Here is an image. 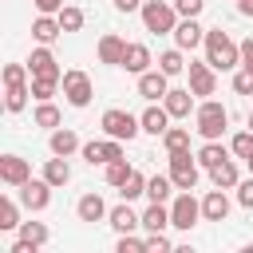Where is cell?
<instances>
[{
  "label": "cell",
  "instance_id": "obj_38",
  "mask_svg": "<svg viewBox=\"0 0 253 253\" xmlns=\"http://www.w3.org/2000/svg\"><path fill=\"white\" fill-rule=\"evenodd\" d=\"M59 24H63V32H79V28H83V8L63 4V8H59Z\"/></svg>",
  "mask_w": 253,
  "mask_h": 253
},
{
  "label": "cell",
  "instance_id": "obj_43",
  "mask_svg": "<svg viewBox=\"0 0 253 253\" xmlns=\"http://www.w3.org/2000/svg\"><path fill=\"white\" fill-rule=\"evenodd\" d=\"M237 202H241L245 210H253V174H249L245 182H237Z\"/></svg>",
  "mask_w": 253,
  "mask_h": 253
},
{
  "label": "cell",
  "instance_id": "obj_44",
  "mask_svg": "<svg viewBox=\"0 0 253 253\" xmlns=\"http://www.w3.org/2000/svg\"><path fill=\"white\" fill-rule=\"evenodd\" d=\"M166 249H170V237L166 233H150L146 237V253H166Z\"/></svg>",
  "mask_w": 253,
  "mask_h": 253
},
{
  "label": "cell",
  "instance_id": "obj_46",
  "mask_svg": "<svg viewBox=\"0 0 253 253\" xmlns=\"http://www.w3.org/2000/svg\"><path fill=\"white\" fill-rule=\"evenodd\" d=\"M241 67H249V71H253V36H249V40H241Z\"/></svg>",
  "mask_w": 253,
  "mask_h": 253
},
{
  "label": "cell",
  "instance_id": "obj_39",
  "mask_svg": "<svg viewBox=\"0 0 253 253\" xmlns=\"http://www.w3.org/2000/svg\"><path fill=\"white\" fill-rule=\"evenodd\" d=\"M55 87H59V79H47V75H32V99H51L55 95Z\"/></svg>",
  "mask_w": 253,
  "mask_h": 253
},
{
  "label": "cell",
  "instance_id": "obj_35",
  "mask_svg": "<svg viewBox=\"0 0 253 253\" xmlns=\"http://www.w3.org/2000/svg\"><path fill=\"white\" fill-rule=\"evenodd\" d=\"M130 170H134V166H126V158H115V162H107V186H115V190H119V186L130 178Z\"/></svg>",
  "mask_w": 253,
  "mask_h": 253
},
{
  "label": "cell",
  "instance_id": "obj_24",
  "mask_svg": "<svg viewBox=\"0 0 253 253\" xmlns=\"http://www.w3.org/2000/svg\"><path fill=\"white\" fill-rule=\"evenodd\" d=\"M138 119H142V130H146V134H154V138H162V134H166V126H170V111H166V107H146Z\"/></svg>",
  "mask_w": 253,
  "mask_h": 253
},
{
  "label": "cell",
  "instance_id": "obj_50",
  "mask_svg": "<svg viewBox=\"0 0 253 253\" xmlns=\"http://www.w3.org/2000/svg\"><path fill=\"white\" fill-rule=\"evenodd\" d=\"M249 174H253V158H249Z\"/></svg>",
  "mask_w": 253,
  "mask_h": 253
},
{
  "label": "cell",
  "instance_id": "obj_12",
  "mask_svg": "<svg viewBox=\"0 0 253 253\" xmlns=\"http://www.w3.org/2000/svg\"><path fill=\"white\" fill-rule=\"evenodd\" d=\"M166 91H170V75H166L162 67H158V71H142V75H138V95H142V99H150V103L158 99V103H162V99H166Z\"/></svg>",
  "mask_w": 253,
  "mask_h": 253
},
{
  "label": "cell",
  "instance_id": "obj_29",
  "mask_svg": "<svg viewBox=\"0 0 253 253\" xmlns=\"http://www.w3.org/2000/svg\"><path fill=\"white\" fill-rule=\"evenodd\" d=\"M20 237H24V241H32L36 249H43V245L51 241V229H47L43 221H20Z\"/></svg>",
  "mask_w": 253,
  "mask_h": 253
},
{
  "label": "cell",
  "instance_id": "obj_4",
  "mask_svg": "<svg viewBox=\"0 0 253 253\" xmlns=\"http://www.w3.org/2000/svg\"><path fill=\"white\" fill-rule=\"evenodd\" d=\"M4 107L16 115V111H24V103H28V95H32V87H28V67L24 63H8L4 67Z\"/></svg>",
  "mask_w": 253,
  "mask_h": 253
},
{
  "label": "cell",
  "instance_id": "obj_16",
  "mask_svg": "<svg viewBox=\"0 0 253 253\" xmlns=\"http://www.w3.org/2000/svg\"><path fill=\"white\" fill-rule=\"evenodd\" d=\"M99 63H111V67H123V55H126V40L123 36H115V32H107L103 40H99Z\"/></svg>",
  "mask_w": 253,
  "mask_h": 253
},
{
  "label": "cell",
  "instance_id": "obj_28",
  "mask_svg": "<svg viewBox=\"0 0 253 253\" xmlns=\"http://www.w3.org/2000/svg\"><path fill=\"white\" fill-rule=\"evenodd\" d=\"M170 190H178L170 174H154V178H146V198H150V202H170Z\"/></svg>",
  "mask_w": 253,
  "mask_h": 253
},
{
  "label": "cell",
  "instance_id": "obj_41",
  "mask_svg": "<svg viewBox=\"0 0 253 253\" xmlns=\"http://www.w3.org/2000/svg\"><path fill=\"white\" fill-rule=\"evenodd\" d=\"M233 91H237V95H253V71H249V67H241V71L233 75Z\"/></svg>",
  "mask_w": 253,
  "mask_h": 253
},
{
  "label": "cell",
  "instance_id": "obj_31",
  "mask_svg": "<svg viewBox=\"0 0 253 253\" xmlns=\"http://www.w3.org/2000/svg\"><path fill=\"white\" fill-rule=\"evenodd\" d=\"M162 146H166V154H170V150H190V130H186V126H166Z\"/></svg>",
  "mask_w": 253,
  "mask_h": 253
},
{
  "label": "cell",
  "instance_id": "obj_49",
  "mask_svg": "<svg viewBox=\"0 0 253 253\" xmlns=\"http://www.w3.org/2000/svg\"><path fill=\"white\" fill-rule=\"evenodd\" d=\"M249 130H253V111H249Z\"/></svg>",
  "mask_w": 253,
  "mask_h": 253
},
{
  "label": "cell",
  "instance_id": "obj_37",
  "mask_svg": "<svg viewBox=\"0 0 253 253\" xmlns=\"http://www.w3.org/2000/svg\"><path fill=\"white\" fill-rule=\"evenodd\" d=\"M229 150H233V158H253V130H241V134H233L229 138Z\"/></svg>",
  "mask_w": 253,
  "mask_h": 253
},
{
  "label": "cell",
  "instance_id": "obj_14",
  "mask_svg": "<svg viewBox=\"0 0 253 253\" xmlns=\"http://www.w3.org/2000/svg\"><path fill=\"white\" fill-rule=\"evenodd\" d=\"M28 71H32V75H47V79H63V71H59V63H55V55H51L47 43H40V47L32 51Z\"/></svg>",
  "mask_w": 253,
  "mask_h": 253
},
{
  "label": "cell",
  "instance_id": "obj_27",
  "mask_svg": "<svg viewBox=\"0 0 253 253\" xmlns=\"http://www.w3.org/2000/svg\"><path fill=\"white\" fill-rule=\"evenodd\" d=\"M210 182H213V186H221V190H233V186L241 182V174H237V166H233V158H225V162H217V166L210 170Z\"/></svg>",
  "mask_w": 253,
  "mask_h": 253
},
{
  "label": "cell",
  "instance_id": "obj_9",
  "mask_svg": "<svg viewBox=\"0 0 253 253\" xmlns=\"http://www.w3.org/2000/svg\"><path fill=\"white\" fill-rule=\"evenodd\" d=\"M20 190V202L28 206V210H47V202H51V182L47 178H28L24 186H16Z\"/></svg>",
  "mask_w": 253,
  "mask_h": 253
},
{
  "label": "cell",
  "instance_id": "obj_42",
  "mask_svg": "<svg viewBox=\"0 0 253 253\" xmlns=\"http://www.w3.org/2000/svg\"><path fill=\"white\" fill-rule=\"evenodd\" d=\"M170 4H174L178 16H198V12L206 8V0H170Z\"/></svg>",
  "mask_w": 253,
  "mask_h": 253
},
{
  "label": "cell",
  "instance_id": "obj_5",
  "mask_svg": "<svg viewBox=\"0 0 253 253\" xmlns=\"http://www.w3.org/2000/svg\"><path fill=\"white\" fill-rule=\"evenodd\" d=\"M103 130H107V138L130 142V138L142 130V119H134V115L123 111V107H111V111H103Z\"/></svg>",
  "mask_w": 253,
  "mask_h": 253
},
{
  "label": "cell",
  "instance_id": "obj_36",
  "mask_svg": "<svg viewBox=\"0 0 253 253\" xmlns=\"http://www.w3.org/2000/svg\"><path fill=\"white\" fill-rule=\"evenodd\" d=\"M0 229H20V206L12 198H0Z\"/></svg>",
  "mask_w": 253,
  "mask_h": 253
},
{
  "label": "cell",
  "instance_id": "obj_23",
  "mask_svg": "<svg viewBox=\"0 0 253 253\" xmlns=\"http://www.w3.org/2000/svg\"><path fill=\"white\" fill-rule=\"evenodd\" d=\"M59 32H63L59 16H43V12H40V16L32 20V36H36L40 43H55V40H59Z\"/></svg>",
  "mask_w": 253,
  "mask_h": 253
},
{
  "label": "cell",
  "instance_id": "obj_33",
  "mask_svg": "<svg viewBox=\"0 0 253 253\" xmlns=\"http://www.w3.org/2000/svg\"><path fill=\"white\" fill-rule=\"evenodd\" d=\"M158 67H162L166 75H182V71H186V59H182V47H170V51H162V55H158Z\"/></svg>",
  "mask_w": 253,
  "mask_h": 253
},
{
  "label": "cell",
  "instance_id": "obj_2",
  "mask_svg": "<svg viewBox=\"0 0 253 253\" xmlns=\"http://www.w3.org/2000/svg\"><path fill=\"white\" fill-rule=\"evenodd\" d=\"M225 126H229V111H225L217 99H206V103H198V107H194V130H198L206 142L221 138V134H225Z\"/></svg>",
  "mask_w": 253,
  "mask_h": 253
},
{
  "label": "cell",
  "instance_id": "obj_30",
  "mask_svg": "<svg viewBox=\"0 0 253 253\" xmlns=\"http://www.w3.org/2000/svg\"><path fill=\"white\" fill-rule=\"evenodd\" d=\"M225 158H229V150H225L217 138H213V142H206V146L198 150V162H202V170H213V166H217V162H225Z\"/></svg>",
  "mask_w": 253,
  "mask_h": 253
},
{
  "label": "cell",
  "instance_id": "obj_40",
  "mask_svg": "<svg viewBox=\"0 0 253 253\" xmlns=\"http://www.w3.org/2000/svg\"><path fill=\"white\" fill-rule=\"evenodd\" d=\"M119 253H146V237H130V233H119Z\"/></svg>",
  "mask_w": 253,
  "mask_h": 253
},
{
  "label": "cell",
  "instance_id": "obj_6",
  "mask_svg": "<svg viewBox=\"0 0 253 253\" xmlns=\"http://www.w3.org/2000/svg\"><path fill=\"white\" fill-rule=\"evenodd\" d=\"M59 87H63V99H67L71 107H87V103H91V95H95V87H91V75H87V71H79V67L63 71Z\"/></svg>",
  "mask_w": 253,
  "mask_h": 253
},
{
  "label": "cell",
  "instance_id": "obj_47",
  "mask_svg": "<svg viewBox=\"0 0 253 253\" xmlns=\"http://www.w3.org/2000/svg\"><path fill=\"white\" fill-rule=\"evenodd\" d=\"M142 4H146V0H115L119 12H142Z\"/></svg>",
  "mask_w": 253,
  "mask_h": 253
},
{
  "label": "cell",
  "instance_id": "obj_19",
  "mask_svg": "<svg viewBox=\"0 0 253 253\" xmlns=\"http://www.w3.org/2000/svg\"><path fill=\"white\" fill-rule=\"evenodd\" d=\"M107 221H111V229L115 233H134L138 225H142V217L130 210V202H123V206H115L111 213H107Z\"/></svg>",
  "mask_w": 253,
  "mask_h": 253
},
{
  "label": "cell",
  "instance_id": "obj_13",
  "mask_svg": "<svg viewBox=\"0 0 253 253\" xmlns=\"http://www.w3.org/2000/svg\"><path fill=\"white\" fill-rule=\"evenodd\" d=\"M28 178H32L28 158H20V154H4V158H0V182H4V186H24Z\"/></svg>",
  "mask_w": 253,
  "mask_h": 253
},
{
  "label": "cell",
  "instance_id": "obj_7",
  "mask_svg": "<svg viewBox=\"0 0 253 253\" xmlns=\"http://www.w3.org/2000/svg\"><path fill=\"white\" fill-rule=\"evenodd\" d=\"M198 170H202V162L190 150H170V178H174L178 190H194L198 186Z\"/></svg>",
  "mask_w": 253,
  "mask_h": 253
},
{
  "label": "cell",
  "instance_id": "obj_15",
  "mask_svg": "<svg viewBox=\"0 0 253 253\" xmlns=\"http://www.w3.org/2000/svg\"><path fill=\"white\" fill-rule=\"evenodd\" d=\"M217 87V75H213V63L202 59V63H190V91L194 95H213Z\"/></svg>",
  "mask_w": 253,
  "mask_h": 253
},
{
  "label": "cell",
  "instance_id": "obj_34",
  "mask_svg": "<svg viewBox=\"0 0 253 253\" xmlns=\"http://www.w3.org/2000/svg\"><path fill=\"white\" fill-rule=\"evenodd\" d=\"M36 126H47V130H55V126H59V107L43 99V103L36 107Z\"/></svg>",
  "mask_w": 253,
  "mask_h": 253
},
{
  "label": "cell",
  "instance_id": "obj_45",
  "mask_svg": "<svg viewBox=\"0 0 253 253\" xmlns=\"http://www.w3.org/2000/svg\"><path fill=\"white\" fill-rule=\"evenodd\" d=\"M36 4V12H43V16H59V8H63V0H32Z\"/></svg>",
  "mask_w": 253,
  "mask_h": 253
},
{
  "label": "cell",
  "instance_id": "obj_22",
  "mask_svg": "<svg viewBox=\"0 0 253 253\" xmlns=\"http://www.w3.org/2000/svg\"><path fill=\"white\" fill-rule=\"evenodd\" d=\"M75 213H79V221H103L111 210H107V202H103L99 194H83V198L75 202Z\"/></svg>",
  "mask_w": 253,
  "mask_h": 253
},
{
  "label": "cell",
  "instance_id": "obj_1",
  "mask_svg": "<svg viewBox=\"0 0 253 253\" xmlns=\"http://www.w3.org/2000/svg\"><path fill=\"white\" fill-rule=\"evenodd\" d=\"M206 59L213 63V71H233V67H241V43H233L229 32L210 28L206 32Z\"/></svg>",
  "mask_w": 253,
  "mask_h": 253
},
{
  "label": "cell",
  "instance_id": "obj_11",
  "mask_svg": "<svg viewBox=\"0 0 253 253\" xmlns=\"http://www.w3.org/2000/svg\"><path fill=\"white\" fill-rule=\"evenodd\" d=\"M174 43H178L182 51H194L198 43H206V28H202L194 16H182L178 28H174Z\"/></svg>",
  "mask_w": 253,
  "mask_h": 253
},
{
  "label": "cell",
  "instance_id": "obj_21",
  "mask_svg": "<svg viewBox=\"0 0 253 253\" xmlns=\"http://www.w3.org/2000/svg\"><path fill=\"white\" fill-rule=\"evenodd\" d=\"M47 146H51V154H75V150H83V142H79V134L75 130H67V126H55L51 130V138H47Z\"/></svg>",
  "mask_w": 253,
  "mask_h": 253
},
{
  "label": "cell",
  "instance_id": "obj_32",
  "mask_svg": "<svg viewBox=\"0 0 253 253\" xmlns=\"http://www.w3.org/2000/svg\"><path fill=\"white\" fill-rule=\"evenodd\" d=\"M142 194H146V178H142L138 170H130V178L119 186V198H123V202H134V198H142Z\"/></svg>",
  "mask_w": 253,
  "mask_h": 253
},
{
  "label": "cell",
  "instance_id": "obj_20",
  "mask_svg": "<svg viewBox=\"0 0 253 253\" xmlns=\"http://www.w3.org/2000/svg\"><path fill=\"white\" fill-rule=\"evenodd\" d=\"M150 47L146 43H126V55H123V67L130 71V75H142V71H150Z\"/></svg>",
  "mask_w": 253,
  "mask_h": 253
},
{
  "label": "cell",
  "instance_id": "obj_48",
  "mask_svg": "<svg viewBox=\"0 0 253 253\" xmlns=\"http://www.w3.org/2000/svg\"><path fill=\"white\" fill-rule=\"evenodd\" d=\"M237 4H241V12H245V16H253V0H237Z\"/></svg>",
  "mask_w": 253,
  "mask_h": 253
},
{
  "label": "cell",
  "instance_id": "obj_10",
  "mask_svg": "<svg viewBox=\"0 0 253 253\" xmlns=\"http://www.w3.org/2000/svg\"><path fill=\"white\" fill-rule=\"evenodd\" d=\"M79 154H83L91 166H107V162L123 158V142H119V138H107V142H83Z\"/></svg>",
  "mask_w": 253,
  "mask_h": 253
},
{
  "label": "cell",
  "instance_id": "obj_17",
  "mask_svg": "<svg viewBox=\"0 0 253 253\" xmlns=\"http://www.w3.org/2000/svg\"><path fill=\"white\" fill-rule=\"evenodd\" d=\"M162 107L170 111V119H190V111H194V91L186 87H170L166 91V99H162Z\"/></svg>",
  "mask_w": 253,
  "mask_h": 253
},
{
  "label": "cell",
  "instance_id": "obj_8",
  "mask_svg": "<svg viewBox=\"0 0 253 253\" xmlns=\"http://www.w3.org/2000/svg\"><path fill=\"white\" fill-rule=\"evenodd\" d=\"M198 217H202V202H198L190 190H182V194L174 198V206H170V225L190 233V229L198 225Z\"/></svg>",
  "mask_w": 253,
  "mask_h": 253
},
{
  "label": "cell",
  "instance_id": "obj_18",
  "mask_svg": "<svg viewBox=\"0 0 253 253\" xmlns=\"http://www.w3.org/2000/svg\"><path fill=\"white\" fill-rule=\"evenodd\" d=\"M202 217H206V221H225V217H229V198H225L221 186L202 198Z\"/></svg>",
  "mask_w": 253,
  "mask_h": 253
},
{
  "label": "cell",
  "instance_id": "obj_25",
  "mask_svg": "<svg viewBox=\"0 0 253 253\" xmlns=\"http://www.w3.org/2000/svg\"><path fill=\"white\" fill-rule=\"evenodd\" d=\"M166 225H170V210H166V202H150L146 213H142V229H146V233H162Z\"/></svg>",
  "mask_w": 253,
  "mask_h": 253
},
{
  "label": "cell",
  "instance_id": "obj_3",
  "mask_svg": "<svg viewBox=\"0 0 253 253\" xmlns=\"http://www.w3.org/2000/svg\"><path fill=\"white\" fill-rule=\"evenodd\" d=\"M138 16H142V28L154 32V36H174V28H178V20H182L170 0H146Z\"/></svg>",
  "mask_w": 253,
  "mask_h": 253
},
{
  "label": "cell",
  "instance_id": "obj_26",
  "mask_svg": "<svg viewBox=\"0 0 253 253\" xmlns=\"http://www.w3.org/2000/svg\"><path fill=\"white\" fill-rule=\"evenodd\" d=\"M43 178H47L55 190H59V186H67V182H71V166H67V158H63V154L47 158V162H43Z\"/></svg>",
  "mask_w": 253,
  "mask_h": 253
}]
</instances>
